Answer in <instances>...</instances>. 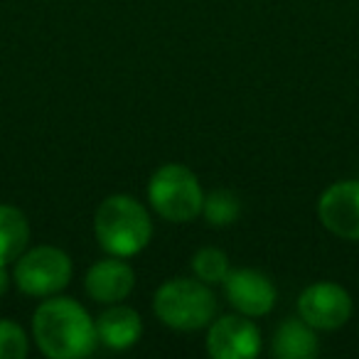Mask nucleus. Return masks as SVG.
<instances>
[{
  "instance_id": "13",
  "label": "nucleus",
  "mask_w": 359,
  "mask_h": 359,
  "mask_svg": "<svg viewBox=\"0 0 359 359\" xmlns=\"http://www.w3.org/2000/svg\"><path fill=\"white\" fill-rule=\"evenodd\" d=\"M30 224L18 207L0 205V264H11L25 251Z\"/></svg>"
},
{
  "instance_id": "1",
  "label": "nucleus",
  "mask_w": 359,
  "mask_h": 359,
  "mask_svg": "<svg viewBox=\"0 0 359 359\" xmlns=\"http://www.w3.org/2000/svg\"><path fill=\"white\" fill-rule=\"evenodd\" d=\"M32 334L37 347L50 359H79L86 357L99 344L96 320L72 298L45 300L35 310Z\"/></svg>"
},
{
  "instance_id": "3",
  "label": "nucleus",
  "mask_w": 359,
  "mask_h": 359,
  "mask_svg": "<svg viewBox=\"0 0 359 359\" xmlns=\"http://www.w3.org/2000/svg\"><path fill=\"white\" fill-rule=\"evenodd\" d=\"M153 308L168 327L192 332L207 327L215 320L217 298L205 280L172 278L158 288Z\"/></svg>"
},
{
  "instance_id": "12",
  "label": "nucleus",
  "mask_w": 359,
  "mask_h": 359,
  "mask_svg": "<svg viewBox=\"0 0 359 359\" xmlns=\"http://www.w3.org/2000/svg\"><path fill=\"white\" fill-rule=\"evenodd\" d=\"M273 357L280 359H310L318 354V337L315 327H310L303 318L285 320L273 334Z\"/></svg>"
},
{
  "instance_id": "8",
  "label": "nucleus",
  "mask_w": 359,
  "mask_h": 359,
  "mask_svg": "<svg viewBox=\"0 0 359 359\" xmlns=\"http://www.w3.org/2000/svg\"><path fill=\"white\" fill-rule=\"evenodd\" d=\"M261 349V332L251 320L239 315L212 320L207 352L215 359H251Z\"/></svg>"
},
{
  "instance_id": "14",
  "label": "nucleus",
  "mask_w": 359,
  "mask_h": 359,
  "mask_svg": "<svg viewBox=\"0 0 359 359\" xmlns=\"http://www.w3.org/2000/svg\"><path fill=\"white\" fill-rule=\"evenodd\" d=\"M192 271L205 283H224L229 273V259L219 249H202L192 256Z\"/></svg>"
},
{
  "instance_id": "7",
  "label": "nucleus",
  "mask_w": 359,
  "mask_h": 359,
  "mask_svg": "<svg viewBox=\"0 0 359 359\" xmlns=\"http://www.w3.org/2000/svg\"><path fill=\"white\" fill-rule=\"evenodd\" d=\"M318 217L334 236L359 241V180H344L327 187L318 202Z\"/></svg>"
},
{
  "instance_id": "9",
  "label": "nucleus",
  "mask_w": 359,
  "mask_h": 359,
  "mask_svg": "<svg viewBox=\"0 0 359 359\" xmlns=\"http://www.w3.org/2000/svg\"><path fill=\"white\" fill-rule=\"evenodd\" d=\"M224 290L229 303L246 318H259L273 310L276 288L269 276L254 269L229 271L224 278Z\"/></svg>"
},
{
  "instance_id": "6",
  "label": "nucleus",
  "mask_w": 359,
  "mask_h": 359,
  "mask_svg": "<svg viewBox=\"0 0 359 359\" xmlns=\"http://www.w3.org/2000/svg\"><path fill=\"white\" fill-rule=\"evenodd\" d=\"M298 313L315 330H337L352 315V298L337 283H313L298 300Z\"/></svg>"
},
{
  "instance_id": "17",
  "label": "nucleus",
  "mask_w": 359,
  "mask_h": 359,
  "mask_svg": "<svg viewBox=\"0 0 359 359\" xmlns=\"http://www.w3.org/2000/svg\"><path fill=\"white\" fill-rule=\"evenodd\" d=\"M11 280H8V271H6V264H0V295L6 293Z\"/></svg>"
},
{
  "instance_id": "11",
  "label": "nucleus",
  "mask_w": 359,
  "mask_h": 359,
  "mask_svg": "<svg viewBox=\"0 0 359 359\" xmlns=\"http://www.w3.org/2000/svg\"><path fill=\"white\" fill-rule=\"evenodd\" d=\"M140 332H143L140 315L135 313L133 308H126V305L114 303L96 318V334H99V342L111 349L133 347V344L140 339Z\"/></svg>"
},
{
  "instance_id": "2",
  "label": "nucleus",
  "mask_w": 359,
  "mask_h": 359,
  "mask_svg": "<svg viewBox=\"0 0 359 359\" xmlns=\"http://www.w3.org/2000/svg\"><path fill=\"white\" fill-rule=\"evenodd\" d=\"M96 241L111 256H135L148 246L153 224L145 207L130 195H111L94 215Z\"/></svg>"
},
{
  "instance_id": "10",
  "label": "nucleus",
  "mask_w": 359,
  "mask_h": 359,
  "mask_svg": "<svg viewBox=\"0 0 359 359\" xmlns=\"http://www.w3.org/2000/svg\"><path fill=\"white\" fill-rule=\"evenodd\" d=\"M135 285V273L121 256L114 259H104L94 264L86 273V293L96 300V303L114 305L121 303L130 295Z\"/></svg>"
},
{
  "instance_id": "15",
  "label": "nucleus",
  "mask_w": 359,
  "mask_h": 359,
  "mask_svg": "<svg viewBox=\"0 0 359 359\" xmlns=\"http://www.w3.org/2000/svg\"><path fill=\"white\" fill-rule=\"evenodd\" d=\"M205 212L207 222L215 226H226L239 217V200L229 190H215L210 197H205Z\"/></svg>"
},
{
  "instance_id": "4",
  "label": "nucleus",
  "mask_w": 359,
  "mask_h": 359,
  "mask_svg": "<svg viewBox=\"0 0 359 359\" xmlns=\"http://www.w3.org/2000/svg\"><path fill=\"white\" fill-rule=\"evenodd\" d=\"M148 197L153 210L163 219L175 222V224L192 222L195 217H200L205 207V192L200 187V180L190 168L177 163L155 170L148 185Z\"/></svg>"
},
{
  "instance_id": "5",
  "label": "nucleus",
  "mask_w": 359,
  "mask_h": 359,
  "mask_svg": "<svg viewBox=\"0 0 359 359\" xmlns=\"http://www.w3.org/2000/svg\"><path fill=\"white\" fill-rule=\"evenodd\" d=\"M15 285L27 295L45 298L60 293L72 280V259L57 246H37L15 259Z\"/></svg>"
},
{
  "instance_id": "16",
  "label": "nucleus",
  "mask_w": 359,
  "mask_h": 359,
  "mask_svg": "<svg viewBox=\"0 0 359 359\" xmlns=\"http://www.w3.org/2000/svg\"><path fill=\"white\" fill-rule=\"evenodd\" d=\"M27 354V334L13 320H0V359H22Z\"/></svg>"
}]
</instances>
